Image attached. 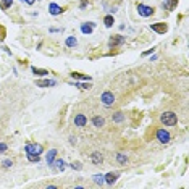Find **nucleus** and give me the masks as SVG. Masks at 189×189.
<instances>
[{"label": "nucleus", "instance_id": "obj_1", "mask_svg": "<svg viewBox=\"0 0 189 189\" xmlns=\"http://www.w3.org/2000/svg\"><path fill=\"white\" fill-rule=\"evenodd\" d=\"M176 121L178 120H176V115L173 112H165V113H162V123L165 126H175Z\"/></svg>", "mask_w": 189, "mask_h": 189}, {"label": "nucleus", "instance_id": "obj_2", "mask_svg": "<svg viewBox=\"0 0 189 189\" xmlns=\"http://www.w3.org/2000/svg\"><path fill=\"white\" fill-rule=\"evenodd\" d=\"M26 152L28 154H34V155H41L42 154V146L41 144H28Z\"/></svg>", "mask_w": 189, "mask_h": 189}, {"label": "nucleus", "instance_id": "obj_3", "mask_svg": "<svg viewBox=\"0 0 189 189\" xmlns=\"http://www.w3.org/2000/svg\"><path fill=\"white\" fill-rule=\"evenodd\" d=\"M157 139H158L160 142H163V144H168L170 142V132L165 131V129H158L157 131Z\"/></svg>", "mask_w": 189, "mask_h": 189}, {"label": "nucleus", "instance_id": "obj_4", "mask_svg": "<svg viewBox=\"0 0 189 189\" xmlns=\"http://www.w3.org/2000/svg\"><path fill=\"white\" fill-rule=\"evenodd\" d=\"M100 100H102L103 105H112V103L115 102V95L112 94V92L107 91V92H103V94H102V99H100Z\"/></svg>", "mask_w": 189, "mask_h": 189}, {"label": "nucleus", "instance_id": "obj_5", "mask_svg": "<svg viewBox=\"0 0 189 189\" xmlns=\"http://www.w3.org/2000/svg\"><path fill=\"white\" fill-rule=\"evenodd\" d=\"M138 11H139L141 16H150V15L154 13V8H152V7H147V5H139Z\"/></svg>", "mask_w": 189, "mask_h": 189}, {"label": "nucleus", "instance_id": "obj_6", "mask_svg": "<svg viewBox=\"0 0 189 189\" xmlns=\"http://www.w3.org/2000/svg\"><path fill=\"white\" fill-rule=\"evenodd\" d=\"M74 124H76V126H79V128L86 126V124H87V118L83 113H78L74 116Z\"/></svg>", "mask_w": 189, "mask_h": 189}, {"label": "nucleus", "instance_id": "obj_7", "mask_svg": "<svg viewBox=\"0 0 189 189\" xmlns=\"http://www.w3.org/2000/svg\"><path fill=\"white\" fill-rule=\"evenodd\" d=\"M91 160H92V163H94V165H100V163L103 162V157H102L100 152H92Z\"/></svg>", "mask_w": 189, "mask_h": 189}, {"label": "nucleus", "instance_id": "obj_8", "mask_svg": "<svg viewBox=\"0 0 189 189\" xmlns=\"http://www.w3.org/2000/svg\"><path fill=\"white\" fill-rule=\"evenodd\" d=\"M152 31L160 33V34H165V33H167V25H165V23H160V25H152Z\"/></svg>", "mask_w": 189, "mask_h": 189}, {"label": "nucleus", "instance_id": "obj_9", "mask_svg": "<svg viewBox=\"0 0 189 189\" xmlns=\"http://www.w3.org/2000/svg\"><path fill=\"white\" fill-rule=\"evenodd\" d=\"M123 42H124V37H123V36H115V37L110 39V45H112V47L120 45V44H123Z\"/></svg>", "mask_w": 189, "mask_h": 189}, {"label": "nucleus", "instance_id": "obj_10", "mask_svg": "<svg viewBox=\"0 0 189 189\" xmlns=\"http://www.w3.org/2000/svg\"><path fill=\"white\" fill-rule=\"evenodd\" d=\"M55 81H50V79H41V81H36V86L39 87H49V86H54Z\"/></svg>", "mask_w": 189, "mask_h": 189}, {"label": "nucleus", "instance_id": "obj_11", "mask_svg": "<svg viewBox=\"0 0 189 189\" xmlns=\"http://www.w3.org/2000/svg\"><path fill=\"white\" fill-rule=\"evenodd\" d=\"M176 5H178V0H165V2H163L165 10H173Z\"/></svg>", "mask_w": 189, "mask_h": 189}, {"label": "nucleus", "instance_id": "obj_12", "mask_svg": "<svg viewBox=\"0 0 189 189\" xmlns=\"http://www.w3.org/2000/svg\"><path fill=\"white\" fill-rule=\"evenodd\" d=\"M103 178H105V181L108 184H113L115 181H116V178H118V175H116V173H108L107 176H103Z\"/></svg>", "mask_w": 189, "mask_h": 189}, {"label": "nucleus", "instance_id": "obj_13", "mask_svg": "<svg viewBox=\"0 0 189 189\" xmlns=\"http://www.w3.org/2000/svg\"><path fill=\"white\" fill-rule=\"evenodd\" d=\"M55 157H57V150H55V149H52V150L49 152V155H47V163L52 165V163L55 162Z\"/></svg>", "mask_w": 189, "mask_h": 189}, {"label": "nucleus", "instance_id": "obj_14", "mask_svg": "<svg viewBox=\"0 0 189 189\" xmlns=\"http://www.w3.org/2000/svg\"><path fill=\"white\" fill-rule=\"evenodd\" d=\"M92 123H94V126L95 128H100V126H103V118L102 116H94V118H92Z\"/></svg>", "mask_w": 189, "mask_h": 189}, {"label": "nucleus", "instance_id": "obj_15", "mask_svg": "<svg viewBox=\"0 0 189 189\" xmlns=\"http://www.w3.org/2000/svg\"><path fill=\"white\" fill-rule=\"evenodd\" d=\"M50 13L52 15H60L62 13V8H60L57 3H50Z\"/></svg>", "mask_w": 189, "mask_h": 189}, {"label": "nucleus", "instance_id": "obj_16", "mask_svg": "<svg viewBox=\"0 0 189 189\" xmlns=\"http://www.w3.org/2000/svg\"><path fill=\"white\" fill-rule=\"evenodd\" d=\"M92 28H94V25H92V23H91V25H83V26H81V31H83L84 34H91V33H92Z\"/></svg>", "mask_w": 189, "mask_h": 189}, {"label": "nucleus", "instance_id": "obj_17", "mask_svg": "<svg viewBox=\"0 0 189 189\" xmlns=\"http://www.w3.org/2000/svg\"><path fill=\"white\" fill-rule=\"evenodd\" d=\"M103 23H105V26L107 28H112L113 26V16H110V15H108V16H105V19H103Z\"/></svg>", "mask_w": 189, "mask_h": 189}, {"label": "nucleus", "instance_id": "obj_18", "mask_svg": "<svg viewBox=\"0 0 189 189\" xmlns=\"http://www.w3.org/2000/svg\"><path fill=\"white\" fill-rule=\"evenodd\" d=\"M33 73H34V74H39V76H44V74H49V71L39 70V68H33Z\"/></svg>", "mask_w": 189, "mask_h": 189}, {"label": "nucleus", "instance_id": "obj_19", "mask_svg": "<svg viewBox=\"0 0 189 189\" xmlns=\"http://www.w3.org/2000/svg\"><path fill=\"white\" fill-rule=\"evenodd\" d=\"M11 3H13V0H2V8H3V10L10 8Z\"/></svg>", "mask_w": 189, "mask_h": 189}, {"label": "nucleus", "instance_id": "obj_20", "mask_svg": "<svg viewBox=\"0 0 189 189\" xmlns=\"http://www.w3.org/2000/svg\"><path fill=\"white\" fill-rule=\"evenodd\" d=\"M116 160H118V162H120V163H121V165H124V163H126V162H128L126 155H123V154H118V155H116Z\"/></svg>", "mask_w": 189, "mask_h": 189}, {"label": "nucleus", "instance_id": "obj_21", "mask_svg": "<svg viewBox=\"0 0 189 189\" xmlns=\"http://www.w3.org/2000/svg\"><path fill=\"white\" fill-rule=\"evenodd\" d=\"M76 44H78V41H76L74 37H68V39H66V45H68V47H74Z\"/></svg>", "mask_w": 189, "mask_h": 189}, {"label": "nucleus", "instance_id": "obj_22", "mask_svg": "<svg viewBox=\"0 0 189 189\" xmlns=\"http://www.w3.org/2000/svg\"><path fill=\"white\" fill-rule=\"evenodd\" d=\"M94 183L102 184V183H103V176H102V175H95V176H94Z\"/></svg>", "mask_w": 189, "mask_h": 189}, {"label": "nucleus", "instance_id": "obj_23", "mask_svg": "<svg viewBox=\"0 0 189 189\" xmlns=\"http://www.w3.org/2000/svg\"><path fill=\"white\" fill-rule=\"evenodd\" d=\"M28 158H29V162H39V155L34 154H28Z\"/></svg>", "mask_w": 189, "mask_h": 189}, {"label": "nucleus", "instance_id": "obj_24", "mask_svg": "<svg viewBox=\"0 0 189 189\" xmlns=\"http://www.w3.org/2000/svg\"><path fill=\"white\" fill-rule=\"evenodd\" d=\"M71 76H73V78H76V79H91L89 76H83V74H79V73H73Z\"/></svg>", "mask_w": 189, "mask_h": 189}, {"label": "nucleus", "instance_id": "obj_25", "mask_svg": "<svg viewBox=\"0 0 189 189\" xmlns=\"http://www.w3.org/2000/svg\"><path fill=\"white\" fill-rule=\"evenodd\" d=\"M55 163H57V168H58V170H63V168H65V162H63V160H57Z\"/></svg>", "mask_w": 189, "mask_h": 189}, {"label": "nucleus", "instance_id": "obj_26", "mask_svg": "<svg viewBox=\"0 0 189 189\" xmlns=\"http://www.w3.org/2000/svg\"><path fill=\"white\" fill-rule=\"evenodd\" d=\"M113 120H115V121H121V120H123V115L118 112V113H116V115L113 116Z\"/></svg>", "mask_w": 189, "mask_h": 189}, {"label": "nucleus", "instance_id": "obj_27", "mask_svg": "<svg viewBox=\"0 0 189 189\" xmlns=\"http://www.w3.org/2000/svg\"><path fill=\"white\" fill-rule=\"evenodd\" d=\"M11 165H13V162H11V160H5V162H3V167H5V168L11 167Z\"/></svg>", "mask_w": 189, "mask_h": 189}, {"label": "nucleus", "instance_id": "obj_28", "mask_svg": "<svg viewBox=\"0 0 189 189\" xmlns=\"http://www.w3.org/2000/svg\"><path fill=\"white\" fill-rule=\"evenodd\" d=\"M71 167H73V168H76V170H81V163H78V162H76V163H73Z\"/></svg>", "mask_w": 189, "mask_h": 189}, {"label": "nucleus", "instance_id": "obj_29", "mask_svg": "<svg viewBox=\"0 0 189 189\" xmlns=\"http://www.w3.org/2000/svg\"><path fill=\"white\" fill-rule=\"evenodd\" d=\"M7 149H8L7 147V144H0V152H5Z\"/></svg>", "mask_w": 189, "mask_h": 189}, {"label": "nucleus", "instance_id": "obj_30", "mask_svg": "<svg viewBox=\"0 0 189 189\" xmlns=\"http://www.w3.org/2000/svg\"><path fill=\"white\" fill-rule=\"evenodd\" d=\"M79 87H81V89H89L91 84H79Z\"/></svg>", "mask_w": 189, "mask_h": 189}, {"label": "nucleus", "instance_id": "obj_31", "mask_svg": "<svg viewBox=\"0 0 189 189\" xmlns=\"http://www.w3.org/2000/svg\"><path fill=\"white\" fill-rule=\"evenodd\" d=\"M25 2L28 3V5H33V3H34V0H25Z\"/></svg>", "mask_w": 189, "mask_h": 189}, {"label": "nucleus", "instance_id": "obj_32", "mask_svg": "<svg viewBox=\"0 0 189 189\" xmlns=\"http://www.w3.org/2000/svg\"><path fill=\"white\" fill-rule=\"evenodd\" d=\"M70 142L71 144H76V138H70Z\"/></svg>", "mask_w": 189, "mask_h": 189}]
</instances>
